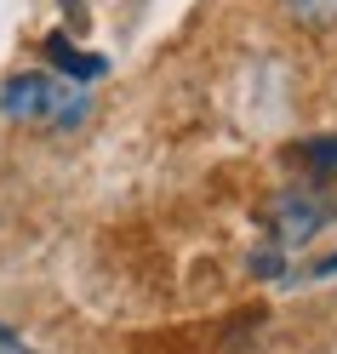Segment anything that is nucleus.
<instances>
[{
	"label": "nucleus",
	"instance_id": "4",
	"mask_svg": "<svg viewBox=\"0 0 337 354\" xmlns=\"http://www.w3.org/2000/svg\"><path fill=\"white\" fill-rule=\"evenodd\" d=\"M280 6L303 24H337V0H280Z\"/></svg>",
	"mask_w": 337,
	"mask_h": 354
},
{
	"label": "nucleus",
	"instance_id": "2",
	"mask_svg": "<svg viewBox=\"0 0 337 354\" xmlns=\"http://www.w3.org/2000/svg\"><path fill=\"white\" fill-rule=\"evenodd\" d=\"M331 217V206L320 201V194H309V189H286L275 206H268V240L286 252V246H303V240L314 234Z\"/></svg>",
	"mask_w": 337,
	"mask_h": 354
},
{
	"label": "nucleus",
	"instance_id": "1",
	"mask_svg": "<svg viewBox=\"0 0 337 354\" xmlns=\"http://www.w3.org/2000/svg\"><path fill=\"white\" fill-rule=\"evenodd\" d=\"M92 97L63 75H12L0 86V115L6 120H35V126H80Z\"/></svg>",
	"mask_w": 337,
	"mask_h": 354
},
{
	"label": "nucleus",
	"instance_id": "7",
	"mask_svg": "<svg viewBox=\"0 0 337 354\" xmlns=\"http://www.w3.org/2000/svg\"><path fill=\"white\" fill-rule=\"evenodd\" d=\"M309 274H314V280H337V252H331V257H320Z\"/></svg>",
	"mask_w": 337,
	"mask_h": 354
},
{
	"label": "nucleus",
	"instance_id": "5",
	"mask_svg": "<svg viewBox=\"0 0 337 354\" xmlns=\"http://www.w3.org/2000/svg\"><path fill=\"white\" fill-rule=\"evenodd\" d=\"M298 154H303L309 166H320V171H337V131H326V138H309Z\"/></svg>",
	"mask_w": 337,
	"mask_h": 354
},
{
	"label": "nucleus",
	"instance_id": "3",
	"mask_svg": "<svg viewBox=\"0 0 337 354\" xmlns=\"http://www.w3.org/2000/svg\"><path fill=\"white\" fill-rule=\"evenodd\" d=\"M46 57H52V69L63 75V80H75V86H86V80H98L109 63L103 57H92V52H75L63 35H46Z\"/></svg>",
	"mask_w": 337,
	"mask_h": 354
},
{
	"label": "nucleus",
	"instance_id": "6",
	"mask_svg": "<svg viewBox=\"0 0 337 354\" xmlns=\"http://www.w3.org/2000/svg\"><path fill=\"white\" fill-rule=\"evenodd\" d=\"M0 354H35V348H29L24 337H17L12 326H0Z\"/></svg>",
	"mask_w": 337,
	"mask_h": 354
}]
</instances>
